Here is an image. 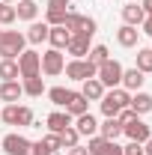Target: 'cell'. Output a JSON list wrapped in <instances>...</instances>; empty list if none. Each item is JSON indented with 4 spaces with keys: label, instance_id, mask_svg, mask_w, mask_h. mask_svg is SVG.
<instances>
[{
    "label": "cell",
    "instance_id": "cell-13",
    "mask_svg": "<svg viewBox=\"0 0 152 155\" xmlns=\"http://www.w3.org/2000/svg\"><path fill=\"white\" fill-rule=\"evenodd\" d=\"M146 18V12H143V6H140V0H128L125 6H122V21L125 24H131V27H140Z\"/></svg>",
    "mask_w": 152,
    "mask_h": 155
},
{
    "label": "cell",
    "instance_id": "cell-15",
    "mask_svg": "<svg viewBox=\"0 0 152 155\" xmlns=\"http://www.w3.org/2000/svg\"><path fill=\"white\" fill-rule=\"evenodd\" d=\"M78 93L87 98V101H101L104 87H101V81H98V78H87V81H81V90H78Z\"/></svg>",
    "mask_w": 152,
    "mask_h": 155
},
{
    "label": "cell",
    "instance_id": "cell-32",
    "mask_svg": "<svg viewBox=\"0 0 152 155\" xmlns=\"http://www.w3.org/2000/svg\"><path fill=\"white\" fill-rule=\"evenodd\" d=\"M15 18H18L15 15V6L12 3H0V27H9Z\"/></svg>",
    "mask_w": 152,
    "mask_h": 155
},
{
    "label": "cell",
    "instance_id": "cell-12",
    "mask_svg": "<svg viewBox=\"0 0 152 155\" xmlns=\"http://www.w3.org/2000/svg\"><path fill=\"white\" fill-rule=\"evenodd\" d=\"M21 96H24L21 81H0V101H6V104H18Z\"/></svg>",
    "mask_w": 152,
    "mask_h": 155
},
{
    "label": "cell",
    "instance_id": "cell-30",
    "mask_svg": "<svg viewBox=\"0 0 152 155\" xmlns=\"http://www.w3.org/2000/svg\"><path fill=\"white\" fill-rule=\"evenodd\" d=\"M78 143H81V134L75 131V125H69V128L60 131V146H63V149H72V146H78Z\"/></svg>",
    "mask_w": 152,
    "mask_h": 155
},
{
    "label": "cell",
    "instance_id": "cell-2",
    "mask_svg": "<svg viewBox=\"0 0 152 155\" xmlns=\"http://www.w3.org/2000/svg\"><path fill=\"white\" fill-rule=\"evenodd\" d=\"M24 45H27V36L21 30H3V36H0V60H18Z\"/></svg>",
    "mask_w": 152,
    "mask_h": 155
},
{
    "label": "cell",
    "instance_id": "cell-28",
    "mask_svg": "<svg viewBox=\"0 0 152 155\" xmlns=\"http://www.w3.org/2000/svg\"><path fill=\"white\" fill-rule=\"evenodd\" d=\"M18 60H0V81H18Z\"/></svg>",
    "mask_w": 152,
    "mask_h": 155
},
{
    "label": "cell",
    "instance_id": "cell-17",
    "mask_svg": "<svg viewBox=\"0 0 152 155\" xmlns=\"http://www.w3.org/2000/svg\"><path fill=\"white\" fill-rule=\"evenodd\" d=\"M128 107H131L137 116H146V114L152 110V96H149V93H143V90H137V93H131Z\"/></svg>",
    "mask_w": 152,
    "mask_h": 155
},
{
    "label": "cell",
    "instance_id": "cell-35",
    "mask_svg": "<svg viewBox=\"0 0 152 155\" xmlns=\"http://www.w3.org/2000/svg\"><path fill=\"white\" fill-rule=\"evenodd\" d=\"M42 140H45V143H48L54 152H57V149H63V146H60V134H54V131H48V134L42 137Z\"/></svg>",
    "mask_w": 152,
    "mask_h": 155
},
{
    "label": "cell",
    "instance_id": "cell-34",
    "mask_svg": "<svg viewBox=\"0 0 152 155\" xmlns=\"http://www.w3.org/2000/svg\"><path fill=\"white\" fill-rule=\"evenodd\" d=\"M122 155H143V143H134V140H128V143L122 146Z\"/></svg>",
    "mask_w": 152,
    "mask_h": 155
},
{
    "label": "cell",
    "instance_id": "cell-36",
    "mask_svg": "<svg viewBox=\"0 0 152 155\" xmlns=\"http://www.w3.org/2000/svg\"><path fill=\"white\" fill-rule=\"evenodd\" d=\"M69 6H72V0H48V9H63V12H69Z\"/></svg>",
    "mask_w": 152,
    "mask_h": 155
},
{
    "label": "cell",
    "instance_id": "cell-18",
    "mask_svg": "<svg viewBox=\"0 0 152 155\" xmlns=\"http://www.w3.org/2000/svg\"><path fill=\"white\" fill-rule=\"evenodd\" d=\"M48 30H51V27H48L45 21H30V27H27L24 36H27L30 45H42V42H48Z\"/></svg>",
    "mask_w": 152,
    "mask_h": 155
},
{
    "label": "cell",
    "instance_id": "cell-38",
    "mask_svg": "<svg viewBox=\"0 0 152 155\" xmlns=\"http://www.w3.org/2000/svg\"><path fill=\"white\" fill-rule=\"evenodd\" d=\"M66 155H90V152H87V146L78 143V146H72V149H66Z\"/></svg>",
    "mask_w": 152,
    "mask_h": 155
},
{
    "label": "cell",
    "instance_id": "cell-37",
    "mask_svg": "<svg viewBox=\"0 0 152 155\" xmlns=\"http://www.w3.org/2000/svg\"><path fill=\"white\" fill-rule=\"evenodd\" d=\"M140 27H143L140 33H146V36H152V15H146V18H143V24H140Z\"/></svg>",
    "mask_w": 152,
    "mask_h": 155
},
{
    "label": "cell",
    "instance_id": "cell-31",
    "mask_svg": "<svg viewBox=\"0 0 152 155\" xmlns=\"http://www.w3.org/2000/svg\"><path fill=\"white\" fill-rule=\"evenodd\" d=\"M45 24H48V27L66 24V12H63V9H45Z\"/></svg>",
    "mask_w": 152,
    "mask_h": 155
},
{
    "label": "cell",
    "instance_id": "cell-3",
    "mask_svg": "<svg viewBox=\"0 0 152 155\" xmlns=\"http://www.w3.org/2000/svg\"><path fill=\"white\" fill-rule=\"evenodd\" d=\"M0 119H3L6 125L27 128V125H33V110H30L27 104H6V107L0 110Z\"/></svg>",
    "mask_w": 152,
    "mask_h": 155
},
{
    "label": "cell",
    "instance_id": "cell-24",
    "mask_svg": "<svg viewBox=\"0 0 152 155\" xmlns=\"http://www.w3.org/2000/svg\"><path fill=\"white\" fill-rule=\"evenodd\" d=\"M21 87H24V96H30V98H39L42 93H48V87H45L42 75H36V78H24V81H21Z\"/></svg>",
    "mask_w": 152,
    "mask_h": 155
},
{
    "label": "cell",
    "instance_id": "cell-1",
    "mask_svg": "<svg viewBox=\"0 0 152 155\" xmlns=\"http://www.w3.org/2000/svg\"><path fill=\"white\" fill-rule=\"evenodd\" d=\"M128 101H131V93L128 90H122V87H114V90H104V96H101V114L104 116H116L122 107H128Z\"/></svg>",
    "mask_w": 152,
    "mask_h": 155
},
{
    "label": "cell",
    "instance_id": "cell-41",
    "mask_svg": "<svg viewBox=\"0 0 152 155\" xmlns=\"http://www.w3.org/2000/svg\"><path fill=\"white\" fill-rule=\"evenodd\" d=\"M0 3H15V0H0Z\"/></svg>",
    "mask_w": 152,
    "mask_h": 155
},
{
    "label": "cell",
    "instance_id": "cell-14",
    "mask_svg": "<svg viewBox=\"0 0 152 155\" xmlns=\"http://www.w3.org/2000/svg\"><path fill=\"white\" fill-rule=\"evenodd\" d=\"M66 54L72 60H84L87 54H90V39L81 36V33H72V42L66 45Z\"/></svg>",
    "mask_w": 152,
    "mask_h": 155
},
{
    "label": "cell",
    "instance_id": "cell-10",
    "mask_svg": "<svg viewBox=\"0 0 152 155\" xmlns=\"http://www.w3.org/2000/svg\"><path fill=\"white\" fill-rule=\"evenodd\" d=\"M87 152L90 155H122V146L116 143V140H107V137H90V143H87Z\"/></svg>",
    "mask_w": 152,
    "mask_h": 155
},
{
    "label": "cell",
    "instance_id": "cell-27",
    "mask_svg": "<svg viewBox=\"0 0 152 155\" xmlns=\"http://www.w3.org/2000/svg\"><path fill=\"white\" fill-rule=\"evenodd\" d=\"M72 93H75V90H66V87H51V90H48V98H51V104H54V107H63V110H66V104H69Z\"/></svg>",
    "mask_w": 152,
    "mask_h": 155
},
{
    "label": "cell",
    "instance_id": "cell-22",
    "mask_svg": "<svg viewBox=\"0 0 152 155\" xmlns=\"http://www.w3.org/2000/svg\"><path fill=\"white\" fill-rule=\"evenodd\" d=\"M122 134V122L116 116H104V122H98V137H107V140H116Z\"/></svg>",
    "mask_w": 152,
    "mask_h": 155
},
{
    "label": "cell",
    "instance_id": "cell-11",
    "mask_svg": "<svg viewBox=\"0 0 152 155\" xmlns=\"http://www.w3.org/2000/svg\"><path fill=\"white\" fill-rule=\"evenodd\" d=\"M72 125H75V131H78L81 137H95V134H98V119H95L90 110H87V114H81V116H75V122H72Z\"/></svg>",
    "mask_w": 152,
    "mask_h": 155
},
{
    "label": "cell",
    "instance_id": "cell-40",
    "mask_svg": "<svg viewBox=\"0 0 152 155\" xmlns=\"http://www.w3.org/2000/svg\"><path fill=\"white\" fill-rule=\"evenodd\" d=\"M143 155H152V137L146 140V143H143Z\"/></svg>",
    "mask_w": 152,
    "mask_h": 155
},
{
    "label": "cell",
    "instance_id": "cell-25",
    "mask_svg": "<svg viewBox=\"0 0 152 155\" xmlns=\"http://www.w3.org/2000/svg\"><path fill=\"white\" fill-rule=\"evenodd\" d=\"M134 69L143 72V75H152V48H137V54H134Z\"/></svg>",
    "mask_w": 152,
    "mask_h": 155
},
{
    "label": "cell",
    "instance_id": "cell-8",
    "mask_svg": "<svg viewBox=\"0 0 152 155\" xmlns=\"http://www.w3.org/2000/svg\"><path fill=\"white\" fill-rule=\"evenodd\" d=\"M122 134L128 137V140H134V143H146V140L152 137V128L143 122V116H134L131 122L122 125Z\"/></svg>",
    "mask_w": 152,
    "mask_h": 155
},
{
    "label": "cell",
    "instance_id": "cell-5",
    "mask_svg": "<svg viewBox=\"0 0 152 155\" xmlns=\"http://www.w3.org/2000/svg\"><path fill=\"white\" fill-rule=\"evenodd\" d=\"M18 72H21V81L24 78H36L42 75V54L39 51H21L18 54Z\"/></svg>",
    "mask_w": 152,
    "mask_h": 155
},
{
    "label": "cell",
    "instance_id": "cell-42",
    "mask_svg": "<svg viewBox=\"0 0 152 155\" xmlns=\"http://www.w3.org/2000/svg\"><path fill=\"white\" fill-rule=\"evenodd\" d=\"M0 36H3V27H0Z\"/></svg>",
    "mask_w": 152,
    "mask_h": 155
},
{
    "label": "cell",
    "instance_id": "cell-29",
    "mask_svg": "<svg viewBox=\"0 0 152 155\" xmlns=\"http://www.w3.org/2000/svg\"><path fill=\"white\" fill-rule=\"evenodd\" d=\"M87 60H90L93 66H101V63H107V60H111V51H107V45H93V48H90V54H87Z\"/></svg>",
    "mask_w": 152,
    "mask_h": 155
},
{
    "label": "cell",
    "instance_id": "cell-6",
    "mask_svg": "<svg viewBox=\"0 0 152 155\" xmlns=\"http://www.w3.org/2000/svg\"><path fill=\"white\" fill-rule=\"evenodd\" d=\"M63 72H66V78H69V81H78V84H81V81H87V78H95L98 66H93L90 60L84 57V60H69Z\"/></svg>",
    "mask_w": 152,
    "mask_h": 155
},
{
    "label": "cell",
    "instance_id": "cell-4",
    "mask_svg": "<svg viewBox=\"0 0 152 155\" xmlns=\"http://www.w3.org/2000/svg\"><path fill=\"white\" fill-rule=\"evenodd\" d=\"M95 78L101 81V87H104V90H114V87H119V84H122V63L111 57L107 63H101V66H98Z\"/></svg>",
    "mask_w": 152,
    "mask_h": 155
},
{
    "label": "cell",
    "instance_id": "cell-16",
    "mask_svg": "<svg viewBox=\"0 0 152 155\" xmlns=\"http://www.w3.org/2000/svg\"><path fill=\"white\" fill-rule=\"evenodd\" d=\"M143 81L146 75L143 72H137V69H122V90H128V93H137V90H143Z\"/></svg>",
    "mask_w": 152,
    "mask_h": 155
},
{
    "label": "cell",
    "instance_id": "cell-20",
    "mask_svg": "<svg viewBox=\"0 0 152 155\" xmlns=\"http://www.w3.org/2000/svg\"><path fill=\"white\" fill-rule=\"evenodd\" d=\"M75 119L66 114V110H54V114H48V119H45V125H48V131H54V134H60L63 128H69Z\"/></svg>",
    "mask_w": 152,
    "mask_h": 155
},
{
    "label": "cell",
    "instance_id": "cell-23",
    "mask_svg": "<svg viewBox=\"0 0 152 155\" xmlns=\"http://www.w3.org/2000/svg\"><path fill=\"white\" fill-rule=\"evenodd\" d=\"M15 15H18L21 21H36L39 18V3L36 0H18V6H15Z\"/></svg>",
    "mask_w": 152,
    "mask_h": 155
},
{
    "label": "cell",
    "instance_id": "cell-39",
    "mask_svg": "<svg viewBox=\"0 0 152 155\" xmlns=\"http://www.w3.org/2000/svg\"><path fill=\"white\" fill-rule=\"evenodd\" d=\"M140 6H143V12H146V15H152V0H140Z\"/></svg>",
    "mask_w": 152,
    "mask_h": 155
},
{
    "label": "cell",
    "instance_id": "cell-7",
    "mask_svg": "<svg viewBox=\"0 0 152 155\" xmlns=\"http://www.w3.org/2000/svg\"><path fill=\"white\" fill-rule=\"evenodd\" d=\"M63 69H66V54L57 51V48H48L42 54V75L57 78V75H63Z\"/></svg>",
    "mask_w": 152,
    "mask_h": 155
},
{
    "label": "cell",
    "instance_id": "cell-19",
    "mask_svg": "<svg viewBox=\"0 0 152 155\" xmlns=\"http://www.w3.org/2000/svg\"><path fill=\"white\" fill-rule=\"evenodd\" d=\"M116 42H119L122 48H137V42H140V30L131 27V24H122V27L116 30Z\"/></svg>",
    "mask_w": 152,
    "mask_h": 155
},
{
    "label": "cell",
    "instance_id": "cell-21",
    "mask_svg": "<svg viewBox=\"0 0 152 155\" xmlns=\"http://www.w3.org/2000/svg\"><path fill=\"white\" fill-rule=\"evenodd\" d=\"M48 42H51V48L66 51V45L72 42V30H66L63 24H60V27H51V30H48Z\"/></svg>",
    "mask_w": 152,
    "mask_h": 155
},
{
    "label": "cell",
    "instance_id": "cell-33",
    "mask_svg": "<svg viewBox=\"0 0 152 155\" xmlns=\"http://www.w3.org/2000/svg\"><path fill=\"white\" fill-rule=\"evenodd\" d=\"M24 155H54V149H51L45 140H30V149Z\"/></svg>",
    "mask_w": 152,
    "mask_h": 155
},
{
    "label": "cell",
    "instance_id": "cell-9",
    "mask_svg": "<svg viewBox=\"0 0 152 155\" xmlns=\"http://www.w3.org/2000/svg\"><path fill=\"white\" fill-rule=\"evenodd\" d=\"M0 149L6 155H24L30 149V140L24 134H18V131H9V134H3V140H0Z\"/></svg>",
    "mask_w": 152,
    "mask_h": 155
},
{
    "label": "cell",
    "instance_id": "cell-26",
    "mask_svg": "<svg viewBox=\"0 0 152 155\" xmlns=\"http://www.w3.org/2000/svg\"><path fill=\"white\" fill-rule=\"evenodd\" d=\"M87 110H90V101H87V98L81 96V93H72V98H69V104H66V114H69L72 119H75V116L87 114Z\"/></svg>",
    "mask_w": 152,
    "mask_h": 155
}]
</instances>
